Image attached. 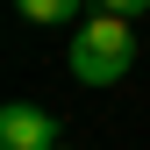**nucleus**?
<instances>
[{
    "label": "nucleus",
    "instance_id": "nucleus-1",
    "mask_svg": "<svg viewBox=\"0 0 150 150\" xmlns=\"http://www.w3.org/2000/svg\"><path fill=\"white\" fill-rule=\"evenodd\" d=\"M64 64H71L79 86H115V79H129V64H136V29H129V14H107L100 7L93 22H79Z\"/></svg>",
    "mask_w": 150,
    "mask_h": 150
},
{
    "label": "nucleus",
    "instance_id": "nucleus-2",
    "mask_svg": "<svg viewBox=\"0 0 150 150\" xmlns=\"http://www.w3.org/2000/svg\"><path fill=\"white\" fill-rule=\"evenodd\" d=\"M0 150H57V115L36 100H7L0 107Z\"/></svg>",
    "mask_w": 150,
    "mask_h": 150
},
{
    "label": "nucleus",
    "instance_id": "nucleus-3",
    "mask_svg": "<svg viewBox=\"0 0 150 150\" xmlns=\"http://www.w3.org/2000/svg\"><path fill=\"white\" fill-rule=\"evenodd\" d=\"M79 7H86V0H14V14H22V22H79Z\"/></svg>",
    "mask_w": 150,
    "mask_h": 150
},
{
    "label": "nucleus",
    "instance_id": "nucleus-4",
    "mask_svg": "<svg viewBox=\"0 0 150 150\" xmlns=\"http://www.w3.org/2000/svg\"><path fill=\"white\" fill-rule=\"evenodd\" d=\"M107 14H129V22H136V14H150V0H100Z\"/></svg>",
    "mask_w": 150,
    "mask_h": 150
},
{
    "label": "nucleus",
    "instance_id": "nucleus-5",
    "mask_svg": "<svg viewBox=\"0 0 150 150\" xmlns=\"http://www.w3.org/2000/svg\"><path fill=\"white\" fill-rule=\"evenodd\" d=\"M57 150H71V143H57Z\"/></svg>",
    "mask_w": 150,
    "mask_h": 150
}]
</instances>
